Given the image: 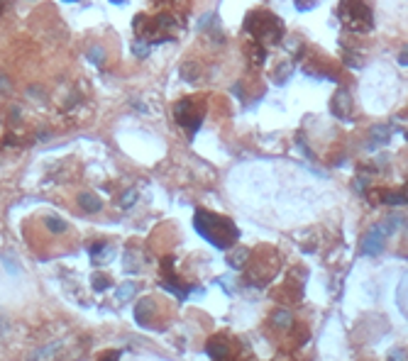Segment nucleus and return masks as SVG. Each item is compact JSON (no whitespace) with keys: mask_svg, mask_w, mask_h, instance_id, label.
<instances>
[{"mask_svg":"<svg viewBox=\"0 0 408 361\" xmlns=\"http://www.w3.org/2000/svg\"><path fill=\"white\" fill-rule=\"evenodd\" d=\"M371 200H379V203H386V205H403L406 196H403V191H376L371 196Z\"/></svg>","mask_w":408,"mask_h":361,"instance_id":"1a4fd4ad","label":"nucleus"},{"mask_svg":"<svg viewBox=\"0 0 408 361\" xmlns=\"http://www.w3.org/2000/svg\"><path fill=\"white\" fill-rule=\"evenodd\" d=\"M120 356H122V351L115 349V351H105V354H100L98 361H120Z\"/></svg>","mask_w":408,"mask_h":361,"instance_id":"dca6fc26","label":"nucleus"},{"mask_svg":"<svg viewBox=\"0 0 408 361\" xmlns=\"http://www.w3.org/2000/svg\"><path fill=\"white\" fill-rule=\"evenodd\" d=\"M44 225H47V230L54 232V235H64V232L69 230V225H66L61 217H54V215H49V217L44 220Z\"/></svg>","mask_w":408,"mask_h":361,"instance_id":"f8f14e48","label":"nucleus"},{"mask_svg":"<svg viewBox=\"0 0 408 361\" xmlns=\"http://www.w3.org/2000/svg\"><path fill=\"white\" fill-rule=\"evenodd\" d=\"M156 312V307H154V300L152 298H144V300H139L137 303V307H135V320L139 322V325H149L152 322V315Z\"/></svg>","mask_w":408,"mask_h":361,"instance_id":"6e6552de","label":"nucleus"},{"mask_svg":"<svg viewBox=\"0 0 408 361\" xmlns=\"http://www.w3.org/2000/svg\"><path fill=\"white\" fill-rule=\"evenodd\" d=\"M203 112H206V105H200L198 98H183L174 105V115H176V122L193 137L195 129L200 127L203 122Z\"/></svg>","mask_w":408,"mask_h":361,"instance_id":"39448f33","label":"nucleus"},{"mask_svg":"<svg viewBox=\"0 0 408 361\" xmlns=\"http://www.w3.org/2000/svg\"><path fill=\"white\" fill-rule=\"evenodd\" d=\"M132 27H135V35L142 42L161 44V42L176 39V35H178V30L183 25H181V20L174 13H156V15H137Z\"/></svg>","mask_w":408,"mask_h":361,"instance_id":"f03ea898","label":"nucleus"},{"mask_svg":"<svg viewBox=\"0 0 408 361\" xmlns=\"http://www.w3.org/2000/svg\"><path fill=\"white\" fill-rule=\"evenodd\" d=\"M332 115L340 117V120H347L352 115V100H350V93L345 88H340L332 98Z\"/></svg>","mask_w":408,"mask_h":361,"instance_id":"0eeeda50","label":"nucleus"},{"mask_svg":"<svg viewBox=\"0 0 408 361\" xmlns=\"http://www.w3.org/2000/svg\"><path fill=\"white\" fill-rule=\"evenodd\" d=\"M154 3H156V5H176L178 0H154Z\"/></svg>","mask_w":408,"mask_h":361,"instance_id":"aec40b11","label":"nucleus"},{"mask_svg":"<svg viewBox=\"0 0 408 361\" xmlns=\"http://www.w3.org/2000/svg\"><path fill=\"white\" fill-rule=\"evenodd\" d=\"M337 18L345 25V30H350V32H371V27H374L371 8L364 0H340Z\"/></svg>","mask_w":408,"mask_h":361,"instance_id":"20e7f679","label":"nucleus"},{"mask_svg":"<svg viewBox=\"0 0 408 361\" xmlns=\"http://www.w3.org/2000/svg\"><path fill=\"white\" fill-rule=\"evenodd\" d=\"M3 10H5V0H0V15H3Z\"/></svg>","mask_w":408,"mask_h":361,"instance_id":"412c9836","label":"nucleus"},{"mask_svg":"<svg viewBox=\"0 0 408 361\" xmlns=\"http://www.w3.org/2000/svg\"><path fill=\"white\" fill-rule=\"evenodd\" d=\"M93 286H96V290H103V286H108V278H103V276H93Z\"/></svg>","mask_w":408,"mask_h":361,"instance_id":"a211bd4d","label":"nucleus"},{"mask_svg":"<svg viewBox=\"0 0 408 361\" xmlns=\"http://www.w3.org/2000/svg\"><path fill=\"white\" fill-rule=\"evenodd\" d=\"M78 205H81L83 210H88V213H98V210L103 208L100 198L93 196V193H81V196H78Z\"/></svg>","mask_w":408,"mask_h":361,"instance_id":"9b49d317","label":"nucleus"},{"mask_svg":"<svg viewBox=\"0 0 408 361\" xmlns=\"http://www.w3.org/2000/svg\"><path fill=\"white\" fill-rule=\"evenodd\" d=\"M135 295V283H125V286H120V290H117V300H127V298H132Z\"/></svg>","mask_w":408,"mask_h":361,"instance_id":"2eb2a0df","label":"nucleus"},{"mask_svg":"<svg viewBox=\"0 0 408 361\" xmlns=\"http://www.w3.org/2000/svg\"><path fill=\"white\" fill-rule=\"evenodd\" d=\"M247 259H250V252H247V249H237L235 254L228 256V264H230L233 269H242V264H245Z\"/></svg>","mask_w":408,"mask_h":361,"instance_id":"ddd939ff","label":"nucleus"},{"mask_svg":"<svg viewBox=\"0 0 408 361\" xmlns=\"http://www.w3.org/2000/svg\"><path fill=\"white\" fill-rule=\"evenodd\" d=\"M113 3H125V0H113Z\"/></svg>","mask_w":408,"mask_h":361,"instance_id":"4be33fe9","label":"nucleus"},{"mask_svg":"<svg viewBox=\"0 0 408 361\" xmlns=\"http://www.w3.org/2000/svg\"><path fill=\"white\" fill-rule=\"evenodd\" d=\"M296 5H298V10H311L315 5V0H296Z\"/></svg>","mask_w":408,"mask_h":361,"instance_id":"f3484780","label":"nucleus"},{"mask_svg":"<svg viewBox=\"0 0 408 361\" xmlns=\"http://www.w3.org/2000/svg\"><path fill=\"white\" fill-rule=\"evenodd\" d=\"M401 225V220L398 217H389L384 225H376V227H371L367 235H364V239H362V254H367V256H374V254H379L381 252V247H384V239H386V235H391L396 227Z\"/></svg>","mask_w":408,"mask_h":361,"instance_id":"423d86ee","label":"nucleus"},{"mask_svg":"<svg viewBox=\"0 0 408 361\" xmlns=\"http://www.w3.org/2000/svg\"><path fill=\"white\" fill-rule=\"evenodd\" d=\"M86 59L93 61L96 66H100V64L105 61V52H103V47H91V49L86 52Z\"/></svg>","mask_w":408,"mask_h":361,"instance_id":"4468645a","label":"nucleus"},{"mask_svg":"<svg viewBox=\"0 0 408 361\" xmlns=\"http://www.w3.org/2000/svg\"><path fill=\"white\" fill-rule=\"evenodd\" d=\"M272 327L274 329H291L293 327V315L286 307H276L272 315Z\"/></svg>","mask_w":408,"mask_h":361,"instance_id":"9d476101","label":"nucleus"},{"mask_svg":"<svg viewBox=\"0 0 408 361\" xmlns=\"http://www.w3.org/2000/svg\"><path fill=\"white\" fill-rule=\"evenodd\" d=\"M135 198H137V193H135V191H130V193H127V198H125V196H122V205H125V208H130V205H132V200H135Z\"/></svg>","mask_w":408,"mask_h":361,"instance_id":"6ab92c4d","label":"nucleus"},{"mask_svg":"<svg viewBox=\"0 0 408 361\" xmlns=\"http://www.w3.org/2000/svg\"><path fill=\"white\" fill-rule=\"evenodd\" d=\"M245 32L262 47L279 44L284 37V22L269 10H252L245 18Z\"/></svg>","mask_w":408,"mask_h":361,"instance_id":"7ed1b4c3","label":"nucleus"},{"mask_svg":"<svg viewBox=\"0 0 408 361\" xmlns=\"http://www.w3.org/2000/svg\"><path fill=\"white\" fill-rule=\"evenodd\" d=\"M193 225H195V230H198V235L203 239L211 242L218 249H228V247H233L240 239L237 225L230 217L215 215L211 210H198L195 217H193Z\"/></svg>","mask_w":408,"mask_h":361,"instance_id":"f257e3e1","label":"nucleus"}]
</instances>
